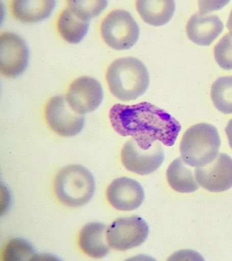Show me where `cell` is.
Wrapping results in <instances>:
<instances>
[{
  "label": "cell",
  "mask_w": 232,
  "mask_h": 261,
  "mask_svg": "<svg viewBox=\"0 0 232 261\" xmlns=\"http://www.w3.org/2000/svg\"><path fill=\"white\" fill-rule=\"evenodd\" d=\"M167 179L169 186L177 193H194L200 187L190 166L182 158L171 163L167 170Z\"/></svg>",
  "instance_id": "ac0fdd59"
},
{
  "label": "cell",
  "mask_w": 232,
  "mask_h": 261,
  "mask_svg": "<svg viewBox=\"0 0 232 261\" xmlns=\"http://www.w3.org/2000/svg\"><path fill=\"white\" fill-rule=\"evenodd\" d=\"M175 1L172 0H139L136 9L142 19L154 27L168 23L174 14Z\"/></svg>",
  "instance_id": "2e32d148"
},
{
  "label": "cell",
  "mask_w": 232,
  "mask_h": 261,
  "mask_svg": "<svg viewBox=\"0 0 232 261\" xmlns=\"http://www.w3.org/2000/svg\"><path fill=\"white\" fill-rule=\"evenodd\" d=\"M44 118L49 128L62 137L75 136L84 128V115L75 112L64 95H57L47 100Z\"/></svg>",
  "instance_id": "8992f818"
},
{
  "label": "cell",
  "mask_w": 232,
  "mask_h": 261,
  "mask_svg": "<svg viewBox=\"0 0 232 261\" xmlns=\"http://www.w3.org/2000/svg\"><path fill=\"white\" fill-rule=\"evenodd\" d=\"M56 5L53 0H18L10 3V10L20 22H38L49 18Z\"/></svg>",
  "instance_id": "9a60e30c"
},
{
  "label": "cell",
  "mask_w": 232,
  "mask_h": 261,
  "mask_svg": "<svg viewBox=\"0 0 232 261\" xmlns=\"http://www.w3.org/2000/svg\"><path fill=\"white\" fill-rule=\"evenodd\" d=\"M56 27L59 35L66 42L71 44H78L87 34L90 22L82 20L67 7L58 15Z\"/></svg>",
  "instance_id": "e0dca14e"
},
{
  "label": "cell",
  "mask_w": 232,
  "mask_h": 261,
  "mask_svg": "<svg viewBox=\"0 0 232 261\" xmlns=\"http://www.w3.org/2000/svg\"><path fill=\"white\" fill-rule=\"evenodd\" d=\"M221 138L216 127L207 123L195 124L184 133L180 144L182 160L190 167L200 168L218 156Z\"/></svg>",
  "instance_id": "277c9868"
},
{
  "label": "cell",
  "mask_w": 232,
  "mask_h": 261,
  "mask_svg": "<svg viewBox=\"0 0 232 261\" xmlns=\"http://www.w3.org/2000/svg\"><path fill=\"white\" fill-rule=\"evenodd\" d=\"M110 121L116 133L131 136L142 149H149L155 142L174 145L181 124L165 111L148 102L133 106L115 104L111 107Z\"/></svg>",
  "instance_id": "6da1fadb"
},
{
  "label": "cell",
  "mask_w": 232,
  "mask_h": 261,
  "mask_svg": "<svg viewBox=\"0 0 232 261\" xmlns=\"http://www.w3.org/2000/svg\"><path fill=\"white\" fill-rule=\"evenodd\" d=\"M211 96L219 111L232 115V75L218 78L212 84Z\"/></svg>",
  "instance_id": "d6986e66"
},
{
  "label": "cell",
  "mask_w": 232,
  "mask_h": 261,
  "mask_svg": "<svg viewBox=\"0 0 232 261\" xmlns=\"http://www.w3.org/2000/svg\"><path fill=\"white\" fill-rule=\"evenodd\" d=\"M161 142H155L149 149H142L135 140L126 142L122 148L120 158L123 166L139 175L154 173L164 161V148Z\"/></svg>",
  "instance_id": "ba28073f"
},
{
  "label": "cell",
  "mask_w": 232,
  "mask_h": 261,
  "mask_svg": "<svg viewBox=\"0 0 232 261\" xmlns=\"http://www.w3.org/2000/svg\"><path fill=\"white\" fill-rule=\"evenodd\" d=\"M66 99L75 112L84 115L99 108L104 99V91L95 78L82 76L69 85Z\"/></svg>",
  "instance_id": "30bf717a"
},
{
  "label": "cell",
  "mask_w": 232,
  "mask_h": 261,
  "mask_svg": "<svg viewBox=\"0 0 232 261\" xmlns=\"http://www.w3.org/2000/svg\"><path fill=\"white\" fill-rule=\"evenodd\" d=\"M225 134L227 135L229 144H230V148H232V119L228 122L227 126L225 128Z\"/></svg>",
  "instance_id": "603a6c76"
},
{
  "label": "cell",
  "mask_w": 232,
  "mask_h": 261,
  "mask_svg": "<svg viewBox=\"0 0 232 261\" xmlns=\"http://www.w3.org/2000/svg\"><path fill=\"white\" fill-rule=\"evenodd\" d=\"M106 75L111 94L122 101L135 100L144 95L150 82L145 65L131 57L114 61Z\"/></svg>",
  "instance_id": "7a4b0ae2"
},
{
  "label": "cell",
  "mask_w": 232,
  "mask_h": 261,
  "mask_svg": "<svg viewBox=\"0 0 232 261\" xmlns=\"http://www.w3.org/2000/svg\"><path fill=\"white\" fill-rule=\"evenodd\" d=\"M216 62L224 70H232V36L225 34L214 48Z\"/></svg>",
  "instance_id": "7402d4cb"
},
{
  "label": "cell",
  "mask_w": 232,
  "mask_h": 261,
  "mask_svg": "<svg viewBox=\"0 0 232 261\" xmlns=\"http://www.w3.org/2000/svg\"><path fill=\"white\" fill-rule=\"evenodd\" d=\"M29 51L18 34L4 32L0 35V73L15 78L24 72L29 65Z\"/></svg>",
  "instance_id": "9c48e42d"
},
{
  "label": "cell",
  "mask_w": 232,
  "mask_h": 261,
  "mask_svg": "<svg viewBox=\"0 0 232 261\" xmlns=\"http://www.w3.org/2000/svg\"><path fill=\"white\" fill-rule=\"evenodd\" d=\"M106 199L113 207L123 212H131L141 206L144 191L141 184L131 177H118L113 180L106 190Z\"/></svg>",
  "instance_id": "7c38bea8"
},
{
  "label": "cell",
  "mask_w": 232,
  "mask_h": 261,
  "mask_svg": "<svg viewBox=\"0 0 232 261\" xmlns=\"http://www.w3.org/2000/svg\"><path fill=\"white\" fill-rule=\"evenodd\" d=\"M148 233V223L142 217H119L107 228V241L114 250L124 251L141 246Z\"/></svg>",
  "instance_id": "52a82bcc"
},
{
  "label": "cell",
  "mask_w": 232,
  "mask_h": 261,
  "mask_svg": "<svg viewBox=\"0 0 232 261\" xmlns=\"http://www.w3.org/2000/svg\"><path fill=\"white\" fill-rule=\"evenodd\" d=\"M195 177L200 186L212 193H221L232 188V158L219 153L212 163L196 168Z\"/></svg>",
  "instance_id": "8fae6325"
},
{
  "label": "cell",
  "mask_w": 232,
  "mask_h": 261,
  "mask_svg": "<svg viewBox=\"0 0 232 261\" xmlns=\"http://www.w3.org/2000/svg\"><path fill=\"white\" fill-rule=\"evenodd\" d=\"M227 29L230 31V35L232 36V10L230 12V16H229V19H228Z\"/></svg>",
  "instance_id": "cb8c5ba5"
},
{
  "label": "cell",
  "mask_w": 232,
  "mask_h": 261,
  "mask_svg": "<svg viewBox=\"0 0 232 261\" xmlns=\"http://www.w3.org/2000/svg\"><path fill=\"white\" fill-rule=\"evenodd\" d=\"M107 228L105 224L90 222L80 230L78 246L82 252L93 259H101L110 252L107 241Z\"/></svg>",
  "instance_id": "5bb4252c"
},
{
  "label": "cell",
  "mask_w": 232,
  "mask_h": 261,
  "mask_svg": "<svg viewBox=\"0 0 232 261\" xmlns=\"http://www.w3.org/2000/svg\"><path fill=\"white\" fill-rule=\"evenodd\" d=\"M95 190L92 173L79 164H71L60 169L53 180L55 197L69 207H80L88 203Z\"/></svg>",
  "instance_id": "3957f363"
},
{
  "label": "cell",
  "mask_w": 232,
  "mask_h": 261,
  "mask_svg": "<svg viewBox=\"0 0 232 261\" xmlns=\"http://www.w3.org/2000/svg\"><path fill=\"white\" fill-rule=\"evenodd\" d=\"M35 250L26 240L13 238L3 248L1 259L5 261L33 260Z\"/></svg>",
  "instance_id": "ffe728a7"
},
{
  "label": "cell",
  "mask_w": 232,
  "mask_h": 261,
  "mask_svg": "<svg viewBox=\"0 0 232 261\" xmlns=\"http://www.w3.org/2000/svg\"><path fill=\"white\" fill-rule=\"evenodd\" d=\"M67 7L73 14L86 22H91L107 8L108 2L104 0H71L67 1Z\"/></svg>",
  "instance_id": "44dd1931"
},
{
  "label": "cell",
  "mask_w": 232,
  "mask_h": 261,
  "mask_svg": "<svg viewBox=\"0 0 232 261\" xmlns=\"http://www.w3.org/2000/svg\"><path fill=\"white\" fill-rule=\"evenodd\" d=\"M224 29V24L217 15L196 14L191 17L186 27L188 38L200 46H210Z\"/></svg>",
  "instance_id": "4fadbf2b"
},
{
  "label": "cell",
  "mask_w": 232,
  "mask_h": 261,
  "mask_svg": "<svg viewBox=\"0 0 232 261\" xmlns=\"http://www.w3.org/2000/svg\"><path fill=\"white\" fill-rule=\"evenodd\" d=\"M100 34L106 45L121 51L128 50L136 44L140 29L130 12L115 9L102 20Z\"/></svg>",
  "instance_id": "5b68a950"
}]
</instances>
